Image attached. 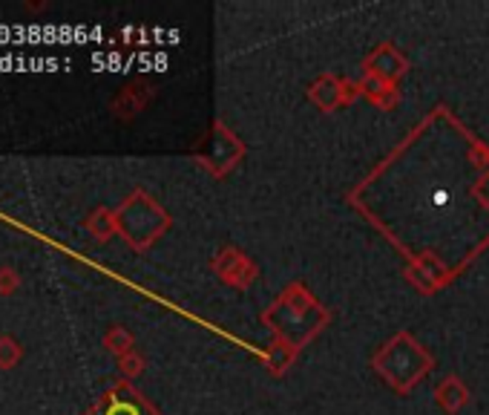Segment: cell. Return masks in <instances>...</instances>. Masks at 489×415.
<instances>
[{
  "instance_id": "7a4b0ae2",
  "label": "cell",
  "mask_w": 489,
  "mask_h": 415,
  "mask_svg": "<svg viewBox=\"0 0 489 415\" xmlns=\"http://www.w3.org/2000/svg\"><path fill=\"white\" fill-rule=\"evenodd\" d=\"M15 286H18V274L12 272V268H0V291L6 295V291H12Z\"/></svg>"
},
{
  "instance_id": "6da1fadb",
  "label": "cell",
  "mask_w": 489,
  "mask_h": 415,
  "mask_svg": "<svg viewBox=\"0 0 489 415\" xmlns=\"http://www.w3.org/2000/svg\"><path fill=\"white\" fill-rule=\"evenodd\" d=\"M20 358V346L15 344L12 338H0V366L4 370H9L12 363H15Z\"/></svg>"
}]
</instances>
